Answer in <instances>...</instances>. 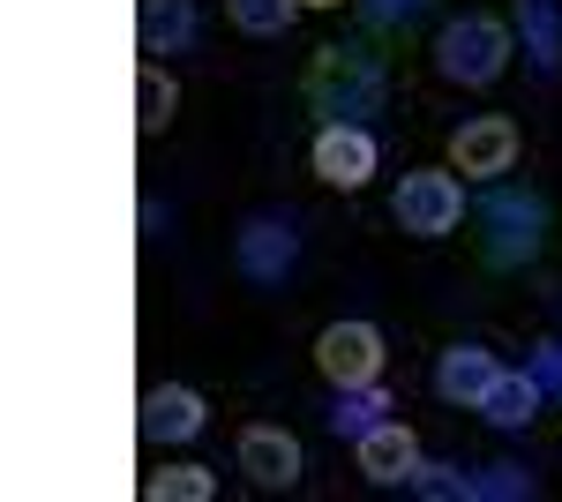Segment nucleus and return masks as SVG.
I'll use <instances>...</instances> for the list:
<instances>
[{
  "label": "nucleus",
  "instance_id": "nucleus-20",
  "mask_svg": "<svg viewBox=\"0 0 562 502\" xmlns=\"http://www.w3.org/2000/svg\"><path fill=\"white\" fill-rule=\"evenodd\" d=\"M413 488H420L428 502H458V495H473V472H458V465H420Z\"/></svg>",
  "mask_w": 562,
  "mask_h": 502
},
{
  "label": "nucleus",
  "instance_id": "nucleus-15",
  "mask_svg": "<svg viewBox=\"0 0 562 502\" xmlns=\"http://www.w3.org/2000/svg\"><path fill=\"white\" fill-rule=\"evenodd\" d=\"M383 413H390V398L375 390V382H352V390H338V405H330V435H368V427H383Z\"/></svg>",
  "mask_w": 562,
  "mask_h": 502
},
{
  "label": "nucleus",
  "instance_id": "nucleus-24",
  "mask_svg": "<svg viewBox=\"0 0 562 502\" xmlns=\"http://www.w3.org/2000/svg\"><path fill=\"white\" fill-rule=\"evenodd\" d=\"M301 8H338V0H301Z\"/></svg>",
  "mask_w": 562,
  "mask_h": 502
},
{
  "label": "nucleus",
  "instance_id": "nucleus-3",
  "mask_svg": "<svg viewBox=\"0 0 562 502\" xmlns=\"http://www.w3.org/2000/svg\"><path fill=\"white\" fill-rule=\"evenodd\" d=\"M503 60H510V31L495 23V15H458L442 38H435V68L450 76V83H495L503 76Z\"/></svg>",
  "mask_w": 562,
  "mask_h": 502
},
{
  "label": "nucleus",
  "instance_id": "nucleus-23",
  "mask_svg": "<svg viewBox=\"0 0 562 502\" xmlns=\"http://www.w3.org/2000/svg\"><path fill=\"white\" fill-rule=\"evenodd\" d=\"M368 8V23H405V15H420L428 0H360Z\"/></svg>",
  "mask_w": 562,
  "mask_h": 502
},
{
  "label": "nucleus",
  "instance_id": "nucleus-2",
  "mask_svg": "<svg viewBox=\"0 0 562 502\" xmlns=\"http://www.w3.org/2000/svg\"><path fill=\"white\" fill-rule=\"evenodd\" d=\"M390 210H397V225L413 233V241H442V233H458V217H465V188H458V166H420L397 180V196H390Z\"/></svg>",
  "mask_w": 562,
  "mask_h": 502
},
{
  "label": "nucleus",
  "instance_id": "nucleus-12",
  "mask_svg": "<svg viewBox=\"0 0 562 502\" xmlns=\"http://www.w3.org/2000/svg\"><path fill=\"white\" fill-rule=\"evenodd\" d=\"M495 376H503V368H495L487 345H450V353L435 360V390H442L450 405H473V413H480V398L495 390Z\"/></svg>",
  "mask_w": 562,
  "mask_h": 502
},
{
  "label": "nucleus",
  "instance_id": "nucleus-22",
  "mask_svg": "<svg viewBox=\"0 0 562 502\" xmlns=\"http://www.w3.org/2000/svg\"><path fill=\"white\" fill-rule=\"evenodd\" d=\"M532 376L548 398H562V345H532Z\"/></svg>",
  "mask_w": 562,
  "mask_h": 502
},
{
  "label": "nucleus",
  "instance_id": "nucleus-19",
  "mask_svg": "<svg viewBox=\"0 0 562 502\" xmlns=\"http://www.w3.org/2000/svg\"><path fill=\"white\" fill-rule=\"evenodd\" d=\"M518 31H525V45H532L540 68L562 60V31H555V8H548V0H518Z\"/></svg>",
  "mask_w": 562,
  "mask_h": 502
},
{
  "label": "nucleus",
  "instance_id": "nucleus-8",
  "mask_svg": "<svg viewBox=\"0 0 562 502\" xmlns=\"http://www.w3.org/2000/svg\"><path fill=\"white\" fill-rule=\"evenodd\" d=\"M233 255H240V270H248L256 286H278V278L301 263V233H293V225H278V217H248V225H240V241H233Z\"/></svg>",
  "mask_w": 562,
  "mask_h": 502
},
{
  "label": "nucleus",
  "instance_id": "nucleus-18",
  "mask_svg": "<svg viewBox=\"0 0 562 502\" xmlns=\"http://www.w3.org/2000/svg\"><path fill=\"white\" fill-rule=\"evenodd\" d=\"M225 15H233L248 38H278V31L301 15V0H225Z\"/></svg>",
  "mask_w": 562,
  "mask_h": 502
},
{
  "label": "nucleus",
  "instance_id": "nucleus-6",
  "mask_svg": "<svg viewBox=\"0 0 562 502\" xmlns=\"http://www.w3.org/2000/svg\"><path fill=\"white\" fill-rule=\"evenodd\" d=\"M450 166L487 180V172H510L518 166V121H503V113H480L450 135Z\"/></svg>",
  "mask_w": 562,
  "mask_h": 502
},
{
  "label": "nucleus",
  "instance_id": "nucleus-14",
  "mask_svg": "<svg viewBox=\"0 0 562 502\" xmlns=\"http://www.w3.org/2000/svg\"><path fill=\"white\" fill-rule=\"evenodd\" d=\"M540 376H495V390L480 398V413L495 420V427H532V413H540Z\"/></svg>",
  "mask_w": 562,
  "mask_h": 502
},
{
  "label": "nucleus",
  "instance_id": "nucleus-1",
  "mask_svg": "<svg viewBox=\"0 0 562 502\" xmlns=\"http://www.w3.org/2000/svg\"><path fill=\"white\" fill-rule=\"evenodd\" d=\"M307 105L330 113V121H360L383 105V60L360 53V45H323L315 68H307Z\"/></svg>",
  "mask_w": 562,
  "mask_h": 502
},
{
  "label": "nucleus",
  "instance_id": "nucleus-5",
  "mask_svg": "<svg viewBox=\"0 0 562 502\" xmlns=\"http://www.w3.org/2000/svg\"><path fill=\"white\" fill-rule=\"evenodd\" d=\"M315 368L352 390V382H375L383 376V331L375 323H330V331L315 337Z\"/></svg>",
  "mask_w": 562,
  "mask_h": 502
},
{
  "label": "nucleus",
  "instance_id": "nucleus-17",
  "mask_svg": "<svg viewBox=\"0 0 562 502\" xmlns=\"http://www.w3.org/2000/svg\"><path fill=\"white\" fill-rule=\"evenodd\" d=\"M143 495H150V502H211L217 495V472H211V465H166V472L143 480Z\"/></svg>",
  "mask_w": 562,
  "mask_h": 502
},
{
  "label": "nucleus",
  "instance_id": "nucleus-7",
  "mask_svg": "<svg viewBox=\"0 0 562 502\" xmlns=\"http://www.w3.org/2000/svg\"><path fill=\"white\" fill-rule=\"evenodd\" d=\"M315 172L330 188H368L375 180V135L360 121H323V135H315Z\"/></svg>",
  "mask_w": 562,
  "mask_h": 502
},
{
  "label": "nucleus",
  "instance_id": "nucleus-4",
  "mask_svg": "<svg viewBox=\"0 0 562 502\" xmlns=\"http://www.w3.org/2000/svg\"><path fill=\"white\" fill-rule=\"evenodd\" d=\"M480 225H487V263H532L540 233H548V210H540V196H495L480 210Z\"/></svg>",
  "mask_w": 562,
  "mask_h": 502
},
{
  "label": "nucleus",
  "instance_id": "nucleus-21",
  "mask_svg": "<svg viewBox=\"0 0 562 502\" xmlns=\"http://www.w3.org/2000/svg\"><path fill=\"white\" fill-rule=\"evenodd\" d=\"M473 495H532V480H525L518 465H487L473 480Z\"/></svg>",
  "mask_w": 562,
  "mask_h": 502
},
{
  "label": "nucleus",
  "instance_id": "nucleus-16",
  "mask_svg": "<svg viewBox=\"0 0 562 502\" xmlns=\"http://www.w3.org/2000/svg\"><path fill=\"white\" fill-rule=\"evenodd\" d=\"M173 76H166V68H158V60H143V68H135V127H143V135H158V127L173 121Z\"/></svg>",
  "mask_w": 562,
  "mask_h": 502
},
{
  "label": "nucleus",
  "instance_id": "nucleus-9",
  "mask_svg": "<svg viewBox=\"0 0 562 502\" xmlns=\"http://www.w3.org/2000/svg\"><path fill=\"white\" fill-rule=\"evenodd\" d=\"M360 472L375 480V488H413V472H420V443H413V427L405 420H383V427H368L360 435Z\"/></svg>",
  "mask_w": 562,
  "mask_h": 502
},
{
  "label": "nucleus",
  "instance_id": "nucleus-11",
  "mask_svg": "<svg viewBox=\"0 0 562 502\" xmlns=\"http://www.w3.org/2000/svg\"><path fill=\"white\" fill-rule=\"evenodd\" d=\"M240 472H248L256 488H293V480H301V443H293L285 427H248V435H240Z\"/></svg>",
  "mask_w": 562,
  "mask_h": 502
},
{
  "label": "nucleus",
  "instance_id": "nucleus-10",
  "mask_svg": "<svg viewBox=\"0 0 562 502\" xmlns=\"http://www.w3.org/2000/svg\"><path fill=\"white\" fill-rule=\"evenodd\" d=\"M203 427V398L188 382H158L143 390V443H188Z\"/></svg>",
  "mask_w": 562,
  "mask_h": 502
},
{
  "label": "nucleus",
  "instance_id": "nucleus-13",
  "mask_svg": "<svg viewBox=\"0 0 562 502\" xmlns=\"http://www.w3.org/2000/svg\"><path fill=\"white\" fill-rule=\"evenodd\" d=\"M195 38V0H143V53H180Z\"/></svg>",
  "mask_w": 562,
  "mask_h": 502
}]
</instances>
